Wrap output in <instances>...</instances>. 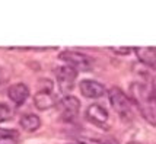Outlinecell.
Wrapping results in <instances>:
<instances>
[{
	"instance_id": "cell-11",
	"label": "cell",
	"mask_w": 156,
	"mask_h": 144,
	"mask_svg": "<svg viewBox=\"0 0 156 144\" xmlns=\"http://www.w3.org/2000/svg\"><path fill=\"white\" fill-rule=\"evenodd\" d=\"M19 125H20V128L23 131H27V132H35L37 130H40L41 119L35 114H25V115L20 117Z\"/></svg>"
},
{
	"instance_id": "cell-13",
	"label": "cell",
	"mask_w": 156,
	"mask_h": 144,
	"mask_svg": "<svg viewBox=\"0 0 156 144\" xmlns=\"http://www.w3.org/2000/svg\"><path fill=\"white\" fill-rule=\"evenodd\" d=\"M77 144H104L102 141L96 140V138H88V137H82L77 140Z\"/></svg>"
},
{
	"instance_id": "cell-2",
	"label": "cell",
	"mask_w": 156,
	"mask_h": 144,
	"mask_svg": "<svg viewBox=\"0 0 156 144\" xmlns=\"http://www.w3.org/2000/svg\"><path fill=\"white\" fill-rule=\"evenodd\" d=\"M108 99L111 106H112V109L120 115L121 119L130 121L133 118V102H131V99H129V96L126 95L121 89L111 87L108 90Z\"/></svg>"
},
{
	"instance_id": "cell-15",
	"label": "cell",
	"mask_w": 156,
	"mask_h": 144,
	"mask_svg": "<svg viewBox=\"0 0 156 144\" xmlns=\"http://www.w3.org/2000/svg\"><path fill=\"white\" fill-rule=\"evenodd\" d=\"M129 144H140V143H136V141H131V143H129Z\"/></svg>"
},
{
	"instance_id": "cell-16",
	"label": "cell",
	"mask_w": 156,
	"mask_h": 144,
	"mask_svg": "<svg viewBox=\"0 0 156 144\" xmlns=\"http://www.w3.org/2000/svg\"><path fill=\"white\" fill-rule=\"evenodd\" d=\"M67 144H75V143H67Z\"/></svg>"
},
{
	"instance_id": "cell-4",
	"label": "cell",
	"mask_w": 156,
	"mask_h": 144,
	"mask_svg": "<svg viewBox=\"0 0 156 144\" xmlns=\"http://www.w3.org/2000/svg\"><path fill=\"white\" fill-rule=\"evenodd\" d=\"M55 77L58 83V89L61 93H70L75 87V82L77 79V70L70 66H61L55 70Z\"/></svg>"
},
{
	"instance_id": "cell-10",
	"label": "cell",
	"mask_w": 156,
	"mask_h": 144,
	"mask_svg": "<svg viewBox=\"0 0 156 144\" xmlns=\"http://www.w3.org/2000/svg\"><path fill=\"white\" fill-rule=\"evenodd\" d=\"M139 61L144 64L146 67L156 70V48L153 47H139L133 50Z\"/></svg>"
},
{
	"instance_id": "cell-6",
	"label": "cell",
	"mask_w": 156,
	"mask_h": 144,
	"mask_svg": "<svg viewBox=\"0 0 156 144\" xmlns=\"http://www.w3.org/2000/svg\"><path fill=\"white\" fill-rule=\"evenodd\" d=\"M60 109H61V117L63 119L66 121H73L77 114H79V109H80V102L76 96H72V95H66L60 102Z\"/></svg>"
},
{
	"instance_id": "cell-9",
	"label": "cell",
	"mask_w": 156,
	"mask_h": 144,
	"mask_svg": "<svg viewBox=\"0 0 156 144\" xmlns=\"http://www.w3.org/2000/svg\"><path fill=\"white\" fill-rule=\"evenodd\" d=\"M55 103H57V98L54 96L53 90H38V93H35L34 96V105L40 111L50 109L55 106Z\"/></svg>"
},
{
	"instance_id": "cell-8",
	"label": "cell",
	"mask_w": 156,
	"mask_h": 144,
	"mask_svg": "<svg viewBox=\"0 0 156 144\" xmlns=\"http://www.w3.org/2000/svg\"><path fill=\"white\" fill-rule=\"evenodd\" d=\"M7 96L16 106H20L27 102L28 96H29V87L25 83H15L12 86H9Z\"/></svg>"
},
{
	"instance_id": "cell-14",
	"label": "cell",
	"mask_w": 156,
	"mask_h": 144,
	"mask_svg": "<svg viewBox=\"0 0 156 144\" xmlns=\"http://www.w3.org/2000/svg\"><path fill=\"white\" fill-rule=\"evenodd\" d=\"M111 51L115 53V54H120V55H127V54H130L133 50L129 47H126V48H111Z\"/></svg>"
},
{
	"instance_id": "cell-7",
	"label": "cell",
	"mask_w": 156,
	"mask_h": 144,
	"mask_svg": "<svg viewBox=\"0 0 156 144\" xmlns=\"http://www.w3.org/2000/svg\"><path fill=\"white\" fill-rule=\"evenodd\" d=\"M79 89L80 93L88 99H99L107 93V89L102 83L92 80V79H85L79 83Z\"/></svg>"
},
{
	"instance_id": "cell-5",
	"label": "cell",
	"mask_w": 156,
	"mask_h": 144,
	"mask_svg": "<svg viewBox=\"0 0 156 144\" xmlns=\"http://www.w3.org/2000/svg\"><path fill=\"white\" fill-rule=\"evenodd\" d=\"M85 117L89 122H92L94 125L107 130L108 127V119H109V114L107 108H104L101 103H92L89 105L86 111H85Z\"/></svg>"
},
{
	"instance_id": "cell-1",
	"label": "cell",
	"mask_w": 156,
	"mask_h": 144,
	"mask_svg": "<svg viewBox=\"0 0 156 144\" xmlns=\"http://www.w3.org/2000/svg\"><path fill=\"white\" fill-rule=\"evenodd\" d=\"M131 102L137 106L144 121L156 125V89L143 82H133L130 84Z\"/></svg>"
},
{
	"instance_id": "cell-12",
	"label": "cell",
	"mask_w": 156,
	"mask_h": 144,
	"mask_svg": "<svg viewBox=\"0 0 156 144\" xmlns=\"http://www.w3.org/2000/svg\"><path fill=\"white\" fill-rule=\"evenodd\" d=\"M12 115H13V112L6 103H0V122L9 121L12 118Z\"/></svg>"
},
{
	"instance_id": "cell-3",
	"label": "cell",
	"mask_w": 156,
	"mask_h": 144,
	"mask_svg": "<svg viewBox=\"0 0 156 144\" xmlns=\"http://www.w3.org/2000/svg\"><path fill=\"white\" fill-rule=\"evenodd\" d=\"M58 58L66 63V66H70V67L76 70H82V71H89L94 64L90 57H88L86 54H82L77 51H70V50L61 51L58 54Z\"/></svg>"
}]
</instances>
